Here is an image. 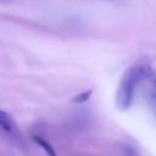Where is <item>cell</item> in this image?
<instances>
[{
    "instance_id": "6da1fadb",
    "label": "cell",
    "mask_w": 156,
    "mask_h": 156,
    "mask_svg": "<svg viewBox=\"0 0 156 156\" xmlns=\"http://www.w3.org/2000/svg\"><path fill=\"white\" fill-rule=\"evenodd\" d=\"M143 73L144 71L140 66H134L124 73L116 95V104L121 110L129 107L134 96L135 88L143 77Z\"/></svg>"
},
{
    "instance_id": "7a4b0ae2",
    "label": "cell",
    "mask_w": 156,
    "mask_h": 156,
    "mask_svg": "<svg viewBox=\"0 0 156 156\" xmlns=\"http://www.w3.org/2000/svg\"><path fill=\"white\" fill-rule=\"evenodd\" d=\"M0 126L1 129L9 135V136H15L17 134V128L16 124L10 115H7L5 111H1L0 113Z\"/></svg>"
},
{
    "instance_id": "3957f363",
    "label": "cell",
    "mask_w": 156,
    "mask_h": 156,
    "mask_svg": "<svg viewBox=\"0 0 156 156\" xmlns=\"http://www.w3.org/2000/svg\"><path fill=\"white\" fill-rule=\"evenodd\" d=\"M34 140H35V143H37L38 145H40V146L45 150V152L48 154V156H56L55 150L52 149V146H51L46 140H44V139H41V138H39V136H35Z\"/></svg>"
},
{
    "instance_id": "277c9868",
    "label": "cell",
    "mask_w": 156,
    "mask_h": 156,
    "mask_svg": "<svg viewBox=\"0 0 156 156\" xmlns=\"http://www.w3.org/2000/svg\"><path fill=\"white\" fill-rule=\"evenodd\" d=\"M90 94H91V91L90 90H88V91H84V93H82V94H79L77 98H76V102H85L89 98H90Z\"/></svg>"
}]
</instances>
